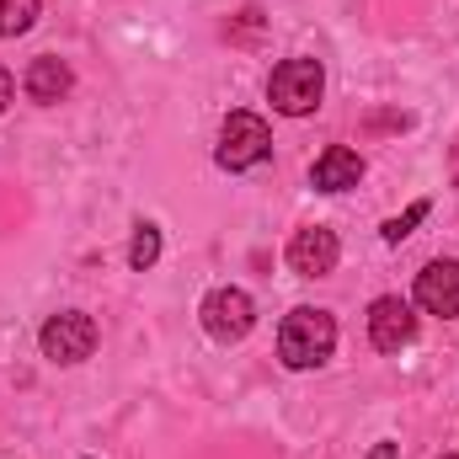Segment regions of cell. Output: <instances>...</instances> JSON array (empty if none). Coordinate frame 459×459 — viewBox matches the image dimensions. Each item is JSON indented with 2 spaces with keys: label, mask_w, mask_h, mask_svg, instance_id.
<instances>
[{
  "label": "cell",
  "mask_w": 459,
  "mask_h": 459,
  "mask_svg": "<svg viewBox=\"0 0 459 459\" xmlns=\"http://www.w3.org/2000/svg\"><path fill=\"white\" fill-rule=\"evenodd\" d=\"M204 332L214 337V342H240V337H251V326H256V305H251V294L246 289H235V283H225V289H214L209 299H204Z\"/></svg>",
  "instance_id": "cell-5"
},
{
  "label": "cell",
  "mask_w": 459,
  "mask_h": 459,
  "mask_svg": "<svg viewBox=\"0 0 459 459\" xmlns=\"http://www.w3.org/2000/svg\"><path fill=\"white\" fill-rule=\"evenodd\" d=\"M11 97H16V86H11V75H5V70H0V113H5V108H11Z\"/></svg>",
  "instance_id": "cell-14"
},
{
  "label": "cell",
  "mask_w": 459,
  "mask_h": 459,
  "mask_svg": "<svg viewBox=\"0 0 459 459\" xmlns=\"http://www.w3.org/2000/svg\"><path fill=\"white\" fill-rule=\"evenodd\" d=\"M273 155V134H267V123L256 113H230L225 128H220V150H214V160L225 166V171H251V166H262Z\"/></svg>",
  "instance_id": "cell-3"
},
{
  "label": "cell",
  "mask_w": 459,
  "mask_h": 459,
  "mask_svg": "<svg viewBox=\"0 0 459 459\" xmlns=\"http://www.w3.org/2000/svg\"><path fill=\"white\" fill-rule=\"evenodd\" d=\"M43 358L48 363H86L97 352V321L81 316V310H59L43 321Z\"/></svg>",
  "instance_id": "cell-4"
},
{
  "label": "cell",
  "mask_w": 459,
  "mask_h": 459,
  "mask_svg": "<svg viewBox=\"0 0 459 459\" xmlns=\"http://www.w3.org/2000/svg\"><path fill=\"white\" fill-rule=\"evenodd\" d=\"M337 256H342V240H337V230H326V225H305V230H294V240H289V267L299 278H326L337 267Z\"/></svg>",
  "instance_id": "cell-6"
},
{
  "label": "cell",
  "mask_w": 459,
  "mask_h": 459,
  "mask_svg": "<svg viewBox=\"0 0 459 459\" xmlns=\"http://www.w3.org/2000/svg\"><path fill=\"white\" fill-rule=\"evenodd\" d=\"M155 262H160V230L144 220V225H134V240H128V267L144 273V267H155Z\"/></svg>",
  "instance_id": "cell-11"
},
{
  "label": "cell",
  "mask_w": 459,
  "mask_h": 459,
  "mask_svg": "<svg viewBox=\"0 0 459 459\" xmlns=\"http://www.w3.org/2000/svg\"><path fill=\"white\" fill-rule=\"evenodd\" d=\"M417 305H422L428 316L455 321L459 316V262L438 256V262H428V267L417 273Z\"/></svg>",
  "instance_id": "cell-8"
},
{
  "label": "cell",
  "mask_w": 459,
  "mask_h": 459,
  "mask_svg": "<svg viewBox=\"0 0 459 459\" xmlns=\"http://www.w3.org/2000/svg\"><path fill=\"white\" fill-rule=\"evenodd\" d=\"M422 220H428V198H422V204H411L406 214H395V220H385V225H379V235H385V246H401V240H406L411 230L422 225Z\"/></svg>",
  "instance_id": "cell-13"
},
{
  "label": "cell",
  "mask_w": 459,
  "mask_h": 459,
  "mask_svg": "<svg viewBox=\"0 0 459 459\" xmlns=\"http://www.w3.org/2000/svg\"><path fill=\"white\" fill-rule=\"evenodd\" d=\"M27 97L38 102V108H59L70 91H75V70L65 65V59H54V54H43V59H32L27 65Z\"/></svg>",
  "instance_id": "cell-9"
},
{
  "label": "cell",
  "mask_w": 459,
  "mask_h": 459,
  "mask_svg": "<svg viewBox=\"0 0 459 459\" xmlns=\"http://www.w3.org/2000/svg\"><path fill=\"white\" fill-rule=\"evenodd\" d=\"M444 459H459V455H444Z\"/></svg>",
  "instance_id": "cell-17"
},
{
  "label": "cell",
  "mask_w": 459,
  "mask_h": 459,
  "mask_svg": "<svg viewBox=\"0 0 459 459\" xmlns=\"http://www.w3.org/2000/svg\"><path fill=\"white\" fill-rule=\"evenodd\" d=\"M411 337H417L411 305H406L401 294H379V299L368 305V342L379 347V352H401Z\"/></svg>",
  "instance_id": "cell-7"
},
{
  "label": "cell",
  "mask_w": 459,
  "mask_h": 459,
  "mask_svg": "<svg viewBox=\"0 0 459 459\" xmlns=\"http://www.w3.org/2000/svg\"><path fill=\"white\" fill-rule=\"evenodd\" d=\"M455 182H459V139H455Z\"/></svg>",
  "instance_id": "cell-16"
},
{
  "label": "cell",
  "mask_w": 459,
  "mask_h": 459,
  "mask_svg": "<svg viewBox=\"0 0 459 459\" xmlns=\"http://www.w3.org/2000/svg\"><path fill=\"white\" fill-rule=\"evenodd\" d=\"M368 459H395V444H374V449H368Z\"/></svg>",
  "instance_id": "cell-15"
},
{
  "label": "cell",
  "mask_w": 459,
  "mask_h": 459,
  "mask_svg": "<svg viewBox=\"0 0 459 459\" xmlns=\"http://www.w3.org/2000/svg\"><path fill=\"white\" fill-rule=\"evenodd\" d=\"M332 347H337V321H332V310L299 305V310L283 316V326H278V358H283V368H294V374L321 368V363L332 358Z\"/></svg>",
  "instance_id": "cell-1"
},
{
  "label": "cell",
  "mask_w": 459,
  "mask_h": 459,
  "mask_svg": "<svg viewBox=\"0 0 459 459\" xmlns=\"http://www.w3.org/2000/svg\"><path fill=\"white\" fill-rule=\"evenodd\" d=\"M38 5L43 0H0V38H22L38 22Z\"/></svg>",
  "instance_id": "cell-12"
},
{
  "label": "cell",
  "mask_w": 459,
  "mask_h": 459,
  "mask_svg": "<svg viewBox=\"0 0 459 459\" xmlns=\"http://www.w3.org/2000/svg\"><path fill=\"white\" fill-rule=\"evenodd\" d=\"M358 182H363V155L347 150V144H332V150L310 166V187H316V193H347V187H358Z\"/></svg>",
  "instance_id": "cell-10"
},
{
  "label": "cell",
  "mask_w": 459,
  "mask_h": 459,
  "mask_svg": "<svg viewBox=\"0 0 459 459\" xmlns=\"http://www.w3.org/2000/svg\"><path fill=\"white\" fill-rule=\"evenodd\" d=\"M326 97V70L321 59H283L273 75H267V102L278 108L283 117H310Z\"/></svg>",
  "instance_id": "cell-2"
}]
</instances>
